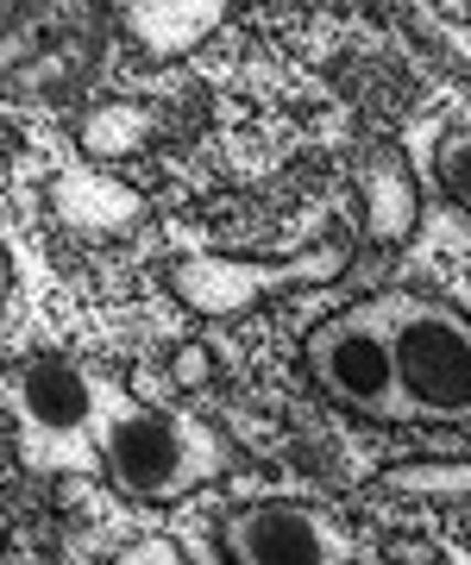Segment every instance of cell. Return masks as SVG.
<instances>
[{
	"label": "cell",
	"instance_id": "obj_1",
	"mask_svg": "<svg viewBox=\"0 0 471 565\" xmlns=\"http://www.w3.org/2000/svg\"><path fill=\"white\" fill-rule=\"evenodd\" d=\"M0 390H7V440L39 478H95L107 422L132 396L114 371H95L69 352H39L13 364Z\"/></svg>",
	"mask_w": 471,
	"mask_h": 565
},
{
	"label": "cell",
	"instance_id": "obj_16",
	"mask_svg": "<svg viewBox=\"0 0 471 565\" xmlns=\"http://www.w3.org/2000/svg\"><path fill=\"white\" fill-rule=\"evenodd\" d=\"M447 44H452V51H459V57L471 63V32H465V25H447Z\"/></svg>",
	"mask_w": 471,
	"mask_h": 565
},
{
	"label": "cell",
	"instance_id": "obj_6",
	"mask_svg": "<svg viewBox=\"0 0 471 565\" xmlns=\"http://www.w3.org/2000/svg\"><path fill=\"white\" fill-rule=\"evenodd\" d=\"M226 565H352L365 546L333 509L302 503V497H258L233 503L214 522Z\"/></svg>",
	"mask_w": 471,
	"mask_h": 565
},
{
	"label": "cell",
	"instance_id": "obj_19",
	"mask_svg": "<svg viewBox=\"0 0 471 565\" xmlns=\"http://www.w3.org/2000/svg\"><path fill=\"white\" fill-rule=\"evenodd\" d=\"M0 541H7V522H0Z\"/></svg>",
	"mask_w": 471,
	"mask_h": 565
},
{
	"label": "cell",
	"instance_id": "obj_10",
	"mask_svg": "<svg viewBox=\"0 0 471 565\" xmlns=\"http://www.w3.org/2000/svg\"><path fill=\"white\" fill-rule=\"evenodd\" d=\"M421 221V189L415 170L403 163V151H377L365 163V239L377 245H403Z\"/></svg>",
	"mask_w": 471,
	"mask_h": 565
},
{
	"label": "cell",
	"instance_id": "obj_11",
	"mask_svg": "<svg viewBox=\"0 0 471 565\" xmlns=\"http://www.w3.org/2000/svg\"><path fill=\"white\" fill-rule=\"evenodd\" d=\"M158 126H164V114L151 102H101V107L83 114L76 145H83L88 163H120V158H132V151H144V145L158 139Z\"/></svg>",
	"mask_w": 471,
	"mask_h": 565
},
{
	"label": "cell",
	"instance_id": "obj_3",
	"mask_svg": "<svg viewBox=\"0 0 471 565\" xmlns=\"http://www.w3.org/2000/svg\"><path fill=\"white\" fill-rule=\"evenodd\" d=\"M377 308L389 327L409 422L471 427V315H459L428 289H384Z\"/></svg>",
	"mask_w": 471,
	"mask_h": 565
},
{
	"label": "cell",
	"instance_id": "obj_13",
	"mask_svg": "<svg viewBox=\"0 0 471 565\" xmlns=\"http://www.w3.org/2000/svg\"><path fill=\"white\" fill-rule=\"evenodd\" d=\"M433 182L471 214V126L465 132H447V139L433 145Z\"/></svg>",
	"mask_w": 471,
	"mask_h": 565
},
{
	"label": "cell",
	"instance_id": "obj_14",
	"mask_svg": "<svg viewBox=\"0 0 471 565\" xmlns=\"http://www.w3.org/2000/svg\"><path fill=\"white\" fill-rule=\"evenodd\" d=\"M114 565H183V546H170L164 534H151V541L114 553Z\"/></svg>",
	"mask_w": 471,
	"mask_h": 565
},
{
	"label": "cell",
	"instance_id": "obj_5",
	"mask_svg": "<svg viewBox=\"0 0 471 565\" xmlns=\"http://www.w3.org/2000/svg\"><path fill=\"white\" fill-rule=\"evenodd\" d=\"M302 359H308L314 390H321L333 408H346V415L377 422V427H403L409 422L403 384H396V352H389V327H384L377 296H365V302L328 315V321L308 333Z\"/></svg>",
	"mask_w": 471,
	"mask_h": 565
},
{
	"label": "cell",
	"instance_id": "obj_8",
	"mask_svg": "<svg viewBox=\"0 0 471 565\" xmlns=\"http://www.w3.org/2000/svg\"><path fill=\"white\" fill-rule=\"evenodd\" d=\"M51 214L83 239H120L144 221L139 189H126L120 177H107L101 163H76L51 182Z\"/></svg>",
	"mask_w": 471,
	"mask_h": 565
},
{
	"label": "cell",
	"instance_id": "obj_2",
	"mask_svg": "<svg viewBox=\"0 0 471 565\" xmlns=\"http://www.w3.org/2000/svg\"><path fill=\"white\" fill-rule=\"evenodd\" d=\"M226 465H233V452H226L221 427H207L189 408L126 396L101 434L95 478H107V490H120L126 503L170 509L195 490H207L214 478H226Z\"/></svg>",
	"mask_w": 471,
	"mask_h": 565
},
{
	"label": "cell",
	"instance_id": "obj_18",
	"mask_svg": "<svg viewBox=\"0 0 471 565\" xmlns=\"http://www.w3.org/2000/svg\"><path fill=\"white\" fill-rule=\"evenodd\" d=\"M0 427H7V390H0Z\"/></svg>",
	"mask_w": 471,
	"mask_h": 565
},
{
	"label": "cell",
	"instance_id": "obj_17",
	"mask_svg": "<svg viewBox=\"0 0 471 565\" xmlns=\"http://www.w3.org/2000/svg\"><path fill=\"white\" fill-rule=\"evenodd\" d=\"M7 289H13V264H7V252H0V302H7Z\"/></svg>",
	"mask_w": 471,
	"mask_h": 565
},
{
	"label": "cell",
	"instance_id": "obj_4",
	"mask_svg": "<svg viewBox=\"0 0 471 565\" xmlns=\"http://www.w3.org/2000/svg\"><path fill=\"white\" fill-rule=\"evenodd\" d=\"M352 264L346 245H314L296 258H239V252H183L164 264V289L202 321H239L296 289H328Z\"/></svg>",
	"mask_w": 471,
	"mask_h": 565
},
{
	"label": "cell",
	"instance_id": "obj_7",
	"mask_svg": "<svg viewBox=\"0 0 471 565\" xmlns=\"http://www.w3.org/2000/svg\"><path fill=\"white\" fill-rule=\"evenodd\" d=\"M239 0H107V13L120 25L132 51L151 63H176L189 51H202L226 20H233Z\"/></svg>",
	"mask_w": 471,
	"mask_h": 565
},
{
	"label": "cell",
	"instance_id": "obj_15",
	"mask_svg": "<svg viewBox=\"0 0 471 565\" xmlns=\"http://www.w3.org/2000/svg\"><path fill=\"white\" fill-rule=\"evenodd\" d=\"M195 377H207V352H202V340L195 345H183V352H176V384H195Z\"/></svg>",
	"mask_w": 471,
	"mask_h": 565
},
{
	"label": "cell",
	"instance_id": "obj_9",
	"mask_svg": "<svg viewBox=\"0 0 471 565\" xmlns=\"http://www.w3.org/2000/svg\"><path fill=\"white\" fill-rule=\"evenodd\" d=\"M76 25V0H0V82H32ZM57 70V63H51Z\"/></svg>",
	"mask_w": 471,
	"mask_h": 565
},
{
	"label": "cell",
	"instance_id": "obj_12",
	"mask_svg": "<svg viewBox=\"0 0 471 565\" xmlns=\"http://www.w3.org/2000/svg\"><path fill=\"white\" fill-rule=\"evenodd\" d=\"M371 497L389 503H471V459H403L371 478Z\"/></svg>",
	"mask_w": 471,
	"mask_h": 565
}]
</instances>
